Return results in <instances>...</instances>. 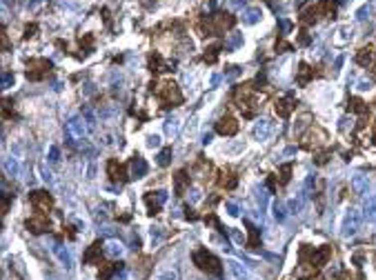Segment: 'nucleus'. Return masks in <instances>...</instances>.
Instances as JSON below:
<instances>
[{
  "mask_svg": "<svg viewBox=\"0 0 376 280\" xmlns=\"http://www.w3.org/2000/svg\"><path fill=\"white\" fill-rule=\"evenodd\" d=\"M232 25H234V18H232L230 13H214V16H209V20L205 22L209 34H221V31L230 29Z\"/></svg>",
  "mask_w": 376,
  "mask_h": 280,
  "instance_id": "3",
  "label": "nucleus"
},
{
  "mask_svg": "<svg viewBox=\"0 0 376 280\" xmlns=\"http://www.w3.org/2000/svg\"><path fill=\"white\" fill-rule=\"evenodd\" d=\"M147 147H151V149H158L160 147V136H147Z\"/></svg>",
  "mask_w": 376,
  "mask_h": 280,
  "instance_id": "33",
  "label": "nucleus"
},
{
  "mask_svg": "<svg viewBox=\"0 0 376 280\" xmlns=\"http://www.w3.org/2000/svg\"><path fill=\"white\" fill-rule=\"evenodd\" d=\"M289 172H292V169H289V165H287V167H283V172H280V174H283V176H280V180H283V183H287V180H289Z\"/></svg>",
  "mask_w": 376,
  "mask_h": 280,
  "instance_id": "40",
  "label": "nucleus"
},
{
  "mask_svg": "<svg viewBox=\"0 0 376 280\" xmlns=\"http://www.w3.org/2000/svg\"><path fill=\"white\" fill-rule=\"evenodd\" d=\"M9 49H11V40H9L4 27H0V51H9Z\"/></svg>",
  "mask_w": 376,
  "mask_h": 280,
  "instance_id": "24",
  "label": "nucleus"
},
{
  "mask_svg": "<svg viewBox=\"0 0 376 280\" xmlns=\"http://www.w3.org/2000/svg\"><path fill=\"white\" fill-rule=\"evenodd\" d=\"M339 38H336V42H347V40H350V38H352V27H341V29H339Z\"/></svg>",
  "mask_w": 376,
  "mask_h": 280,
  "instance_id": "31",
  "label": "nucleus"
},
{
  "mask_svg": "<svg viewBox=\"0 0 376 280\" xmlns=\"http://www.w3.org/2000/svg\"><path fill=\"white\" fill-rule=\"evenodd\" d=\"M194 265H196L201 272H207L212 276H221V260L216 258L214 254H209L207 249H198L194 251Z\"/></svg>",
  "mask_w": 376,
  "mask_h": 280,
  "instance_id": "1",
  "label": "nucleus"
},
{
  "mask_svg": "<svg viewBox=\"0 0 376 280\" xmlns=\"http://www.w3.org/2000/svg\"><path fill=\"white\" fill-rule=\"evenodd\" d=\"M361 227V211L356 207H350L343 213V220H341V236L343 238H352V236L359 231Z\"/></svg>",
  "mask_w": 376,
  "mask_h": 280,
  "instance_id": "2",
  "label": "nucleus"
},
{
  "mask_svg": "<svg viewBox=\"0 0 376 280\" xmlns=\"http://www.w3.org/2000/svg\"><path fill=\"white\" fill-rule=\"evenodd\" d=\"M343 60H345V56H339V58H336V63H334V69H336V71L343 67Z\"/></svg>",
  "mask_w": 376,
  "mask_h": 280,
  "instance_id": "44",
  "label": "nucleus"
},
{
  "mask_svg": "<svg viewBox=\"0 0 376 280\" xmlns=\"http://www.w3.org/2000/svg\"><path fill=\"white\" fill-rule=\"evenodd\" d=\"M185 183H187V174L178 172V174H176V193H183L185 191Z\"/></svg>",
  "mask_w": 376,
  "mask_h": 280,
  "instance_id": "27",
  "label": "nucleus"
},
{
  "mask_svg": "<svg viewBox=\"0 0 376 280\" xmlns=\"http://www.w3.org/2000/svg\"><path fill=\"white\" fill-rule=\"evenodd\" d=\"M147 176V163L142 156H134L131 158V178H142Z\"/></svg>",
  "mask_w": 376,
  "mask_h": 280,
  "instance_id": "13",
  "label": "nucleus"
},
{
  "mask_svg": "<svg viewBox=\"0 0 376 280\" xmlns=\"http://www.w3.org/2000/svg\"><path fill=\"white\" fill-rule=\"evenodd\" d=\"M145 200H147V205H149V213H156V211L160 209V205L167 200V193H165V191H156V196H147Z\"/></svg>",
  "mask_w": 376,
  "mask_h": 280,
  "instance_id": "14",
  "label": "nucleus"
},
{
  "mask_svg": "<svg viewBox=\"0 0 376 280\" xmlns=\"http://www.w3.org/2000/svg\"><path fill=\"white\" fill-rule=\"evenodd\" d=\"M370 9H368V4H365V7H361L359 9V13H356V18H365V13H368Z\"/></svg>",
  "mask_w": 376,
  "mask_h": 280,
  "instance_id": "45",
  "label": "nucleus"
},
{
  "mask_svg": "<svg viewBox=\"0 0 376 280\" xmlns=\"http://www.w3.org/2000/svg\"><path fill=\"white\" fill-rule=\"evenodd\" d=\"M216 51H218V47H212V49H209V54H205V58L209 60V63H214V60H216Z\"/></svg>",
  "mask_w": 376,
  "mask_h": 280,
  "instance_id": "37",
  "label": "nucleus"
},
{
  "mask_svg": "<svg viewBox=\"0 0 376 280\" xmlns=\"http://www.w3.org/2000/svg\"><path fill=\"white\" fill-rule=\"evenodd\" d=\"M189 193H192V196H189V198H192V202H198V200H201V191H198V189H192Z\"/></svg>",
  "mask_w": 376,
  "mask_h": 280,
  "instance_id": "41",
  "label": "nucleus"
},
{
  "mask_svg": "<svg viewBox=\"0 0 376 280\" xmlns=\"http://www.w3.org/2000/svg\"><path fill=\"white\" fill-rule=\"evenodd\" d=\"M227 2H230V7H243L245 0H227Z\"/></svg>",
  "mask_w": 376,
  "mask_h": 280,
  "instance_id": "43",
  "label": "nucleus"
},
{
  "mask_svg": "<svg viewBox=\"0 0 376 280\" xmlns=\"http://www.w3.org/2000/svg\"><path fill=\"white\" fill-rule=\"evenodd\" d=\"M352 189H354L356 196H365V193L370 191V178L363 174H356L354 178H352Z\"/></svg>",
  "mask_w": 376,
  "mask_h": 280,
  "instance_id": "10",
  "label": "nucleus"
},
{
  "mask_svg": "<svg viewBox=\"0 0 376 280\" xmlns=\"http://www.w3.org/2000/svg\"><path fill=\"white\" fill-rule=\"evenodd\" d=\"M45 280H60V278L54 276V274H45Z\"/></svg>",
  "mask_w": 376,
  "mask_h": 280,
  "instance_id": "48",
  "label": "nucleus"
},
{
  "mask_svg": "<svg viewBox=\"0 0 376 280\" xmlns=\"http://www.w3.org/2000/svg\"><path fill=\"white\" fill-rule=\"evenodd\" d=\"M356 63L363 65V67H365V65H370V63H372V51H370L368 47H363V49L356 54Z\"/></svg>",
  "mask_w": 376,
  "mask_h": 280,
  "instance_id": "19",
  "label": "nucleus"
},
{
  "mask_svg": "<svg viewBox=\"0 0 376 280\" xmlns=\"http://www.w3.org/2000/svg\"><path fill=\"white\" fill-rule=\"evenodd\" d=\"M368 89H372V83H370V80H361V83H359V92H368Z\"/></svg>",
  "mask_w": 376,
  "mask_h": 280,
  "instance_id": "38",
  "label": "nucleus"
},
{
  "mask_svg": "<svg viewBox=\"0 0 376 280\" xmlns=\"http://www.w3.org/2000/svg\"><path fill=\"white\" fill-rule=\"evenodd\" d=\"M27 227H29L31 231H42V229H47V218H36V220H29L27 222Z\"/></svg>",
  "mask_w": 376,
  "mask_h": 280,
  "instance_id": "21",
  "label": "nucleus"
},
{
  "mask_svg": "<svg viewBox=\"0 0 376 280\" xmlns=\"http://www.w3.org/2000/svg\"><path fill=\"white\" fill-rule=\"evenodd\" d=\"M67 129H69V134L74 136V138H83L85 131H87V127H85V120H83V118H80V116H74V118H69Z\"/></svg>",
  "mask_w": 376,
  "mask_h": 280,
  "instance_id": "11",
  "label": "nucleus"
},
{
  "mask_svg": "<svg viewBox=\"0 0 376 280\" xmlns=\"http://www.w3.org/2000/svg\"><path fill=\"white\" fill-rule=\"evenodd\" d=\"M274 134V125L269 120H265V118H260V120H256V125L251 127V136H254V140L258 142H267L272 138Z\"/></svg>",
  "mask_w": 376,
  "mask_h": 280,
  "instance_id": "5",
  "label": "nucleus"
},
{
  "mask_svg": "<svg viewBox=\"0 0 376 280\" xmlns=\"http://www.w3.org/2000/svg\"><path fill=\"white\" fill-rule=\"evenodd\" d=\"M51 254L56 256V260H58V263L63 265L67 272L74 267V256H71L69 247H65L63 243H54V245H51Z\"/></svg>",
  "mask_w": 376,
  "mask_h": 280,
  "instance_id": "6",
  "label": "nucleus"
},
{
  "mask_svg": "<svg viewBox=\"0 0 376 280\" xmlns=\"http://www.w3.org/2000/svg\"><path fill=\"white\" fill-rule=\"evenodd\" d=\"M98 251H101V243H94V245H92V249H89V251H87V256H85V260H87L89 265H94V263H96ZM98 258H101V256H98Z\"/></svg>",
  "mask_w": 376,
  "mask_h": 280,
  "instance_id": "22",
  "label": "nucleus"
},
{
  "mask_svg": "<svg viewBox=\"0 0 376 280\" xmlns=\"http://www.w3.org/2000/svg\"><path fill=\"white\" fill-rule=\"evenodd\" d=\"M225 265H227V272H230L232 280H251L250 272H247V267H245V265H243V263H239V260L230 258Z\"/></svg>",
  "mask_w": 376,
  "mask_h": 280,
  "instance_id": "7",
  "label": "nucleus"
},
{
  "mask_svg": "<svg viewBox=\"0 0 376 280\" xmlns=\"http://www.w3.org/2000/svg\"><path fill=\"white\" fill-rule=\"evenodd\" d=\"M29 200L34 202V207H36V209H40V211L51 209V205H54L51 196H47L45 191H31V193H29Z\"/></svg>",
  "mask_w": 376,
  "mask_h": 280,
  "instance_id": "8",
  "label": "nucleus"
},
{
  "mask_svg": "<svg viewBox=\"0 0 376 280\" xmlns=\"http://www.w3.org/2000/svg\"><path fill=\"white\" fill-rule=\"evenodd\" d=\"M34 31H36V25H31V27H27V38H29V36H34Z\"/></svg>",
  "mask_w": 376,
  "mask_h": 280,
  "instance_id": "46",
  "label": "nucleus"
},
{
  "mask_svg": "<svg viewBox=\"0 0 376 280\" xmlns=\"http://www.w3.org/2000/svg\"><path fill=\"white\" fill-rule=\"evenodd\" d=\"M263 20V9L260 7H250L243 11V25H256Z\"/></svg>",
  "mask_w": 376,
  "mask_h": 280,
  "instance_id": "12",
  "label": "nucleus"
},
{
  "mask_svg": "<svg viewBox=\"0 0 376 280\" xmlns=\"http://www.w3.org/2000/svg\"><path fill=\"white\" fill-rule=\"evenodd\" d=\"M165 129H167L169 136H176L180 129V118L178 116H169L167 120H165Z\"/></svg>",
  "mask_w": 376,
  "mask_h": 280,
  "instance_id": "17",
  "label": "nucleus"
},
{
  "mask_svg": "<svg viewBox=\"0 0 376 280\" xmlns=\"http://www.w3.org/2000/svg\"><path fill=\"white\" fill-rule=\"evenodd\" d=\"M272 209H274V218H276V220L283 222L285 220V207H283V202H274Z\"/></svg>",
  "mask_w": 376,
  "mask_h": 280,
  "instance_id": "30",
  "label": "nucleus"
},
{
  "mask_svg": "<svg viewBox=\"0 0 376 280\" xmlns=\"http://www.w3.org/2000/svg\"><path fill=\"white\" fill-rule=\"evenodd\" d=\"M305 198H307L305 191H303L298 198H294V200L289 202V213H301L303 211V205H305Z\"/></svg>",
  "mask_w": 376,
  "mask_h": 280,
  "instance_id": "18",
  "label": "nucleus"
},
{
  "mask_svg": "<svg viewBox=\"0 0 376 280\" xmlns=\"http://www.w3.org/2000/svg\"><path fill=\"white\" fill-rule=\"evenodd\" d=\"M4 169H7L9 176H18V172H20V167H18V160H16V158H7V163H4Z\"/></svg>",
  "mask_w": 376,
  "mask_h": 280,
  "instance_id": "26",
  "label": "nucleus"
},
{
  "mask_svg": "<svg viewBox=\"0 0 376 280\" xmlns=\"http://www.w3.org/2000/svg\"><path fill=\"white\" fill-rule=\"evenodd\" d=\"M363 216L368 218L370 222H376V193L368 196V200H365V205H363Z\"/></svg>",
  "mask_w": 376,
  "mask_h": 280,
  "instance_id": "15",
  "label": "nucleus"
},
{
  "mask_svg": "<svg viewBox=\"0 0 376 280\" xmlns=\"http://www.w3.org/2000/svg\"><path fill=\"white\" fill-rule=\"evenodd\" d=\"M123 251H125V247H123V243H118V240H107V245H105V254H107L109 258H121Z\"/></svg>",
  "mask_w": 376,
  "mask_h": 280,
  "instance_id": "16",
  "label": "nucleus"
},
{
  "mask_svg": "<svg viewBox=\"0 0 376 280\" xmlns=\"http://www.w3.org/2000/svg\"><path fill=\"white\" fill-rule=\"evenodd\" d=\"M241 42H243V34H232L230 42H227V47H230V49H234V47H239Z\"/></svg>",
  "mask_w": 376,
  "mask_h": 280,
  "instance_id": "32",
  "label": "nucleus"
},
{
  "mask_svg": "<svg viewBox=\"0 0 376 280\" xmlns=\"http://www.w3.org/2000/svg\"><path fill=\"white\" fill-rule=\"evenodd\" d=\"M158 93H160V98H163L167 105H178V102L183 100V93H180L178 85H176V83H169V80L160 85Z\"/></svg>",
  "mask_w": 376,
  "mask_h": 280,
  "instance_id": "4",
  "label": "nucleus"
},
{
  "mask_svg": "<svg viewBox=\"0 0 376 280\" xmlns=\"http://www.w3.org/2000/svg\"><path fill=\"white\" fill-rule=\"evenodd\" d=\"M169 163H171V149L169 147H165V149L158 154V165L160 167H167Z\"/></svg>",
  "mask_w": 376,
  "mask_h": 280,
  "instance_id": "25",
  "label": "nucleus"
},
{
  "mask_svg": "<svg viewBox=\"0 0 376 280\" xmlns=\"http://www.w3.org/2000/svg\"><path fill=\"white\" fill-rule=\"evenodd\" d=\"M156 280H178V272H176V269H163V272L156 276Z\"/></svg>",
  "mask_w": 376,
  "mask_h": 280,
  "instance_id": "28",
  "label": "nucleus"
},
{
  "mask_svg": "<svg viewBox=\"0 0 376 280\" xmlns=\"http://www.w3.org/2000/svg\"><path fill=\"white\" fill-rule=\"evenodd\" d=\"M203 142H205V145H209V142H212V134H205V136H203Z\"/></svg>",
  "mask_w": 376,
  "mask_h": 280,
  "instance_id": "47",
  "label": "nucleus"
},
{
  "mask_svg": "<svg viewBox=\"0 0 376 280\" xmlns=\"http://www.w3.org/2000/svg\"><path fill=\"white\" fill-rule=\"evenodd\" d=\"M352 109H354L356 113H363L365 111V107H363V102H361V100H352Z\"/></svg>",
  "mask_w": 376,
  "mask_h": 280,
  "instance_id": "36",
  "label": "nucleus"
},
{
  "mask_svg": "<svg viewBox=\"0 0 376 280\" xmlns=\"http://www.w3.org/2000/svg\"><path fill=\"white\" fill-rule=\"evenodd\" d=\"M216 129H218V134H223V136H234L236 131H239V122H236L234 118H221V120L216 122Z\"/></svg>",
  "mask_w": 376,
  "mask_h": 280,
  "instance_id": "9",
  "label": "nucleus"
},
{
  "mask_svg": "<svg viewBox=\"0 0 376 280\" xmlns=\"http://www.w3.org/2000/svg\"><path fill=\"white\" fill-rule=\"evenodd\" d=\"M256 236H258V231H256V229H254V227H251V225H250V245H251V247H254V245H256Z\"/></svg>",
  "mask_w": 376,
  "mask_h": 280,
  "instance_id": "39",
  "label": "nucleus"
},
{
  "mask_svg": "<svg viewBox=\"0 0 376 280\" xmlns=\"http://www.w3.org/2000/svg\"><path fill=\"white\" fill-rule=\"evenodd\" d=\"M280 27H283V31L287 34V31L292 29V22H289V20H280Z\"/></svg>",
  "mask_w": 376,
  "mask_h": 280,
  "instance_id": "42",
  "label": "nucleus"
},
{
  "mask_svg": "<svg viewBox=\"0 0 376 280\" xmlns=\"http://www.w3.org/2000/svg\"><path fill=\"white\" fill-rule=\"evenodd\" d=\"M276 111H278L280 116H289V111H292V102H289V98H283V100L276 102Z\"/></svg>",
  "mask_w": 376,
  "mask_h": 280,
  "instance_id": "20",
  "label": "nucleus"
},
{
  "mask_svg": "<svg viewBox=\"0 0 376 280\" xmlns=\"http://www.w3.org/2000/svg\"><path fill=\"white\" fill-rule=\"evenodd\" d=\"M309 76H312V71H309V67H307L305 63H301V67H298V83H301V85H305Z\"/></svg>",
  "mask_w": 376,
  "mask_h": 280,
  "instance_id": "29",
  "label": "nucleus"
},
{
  "mask_svg": "<svg viewBox=\"0 0 376 280\" xmlns=\"http://www.w3.org/2000/svg\"><path fill=\"white\" fill-rule=\"evenodd\" d=\"M107 169H109V176H112V178H123V167L116 163V160H109Z\"/></svg>",
  "mask_w": 376,
  "mask_h": 280,
  "instance_id": "23",
  "label": "nucleus"
},
{
  "mask_svg": "<svg viewBox=\"0 0 376 280\" xmlns=\"http://www.w3.org/2000/svg\"><path fill=\"white\" fill-rule=\"evenodd\" d=\"M60 160V149L58 147H51L49 149V163H58Z\"/></svg>",
  "mask_w": 376,
  "mask_h": 280,
  "instance_id": "35",
  "label": "nucleus"
},
{
  "mask_svg": "<svg viewBox=\"0 0 376 280\" xmlns=\"http://www.w3.org/2000/svg\"><path fill=\"white\" fill-rule=\"evenodd\" d=\"M225 211L227 216H239V205L236 202H225Z\"/></svg>",
  "mask_w": 376,
  "mask_h": 280,
  "instance_id": "34",
  "label": "nucleus"
}]
</instances>
